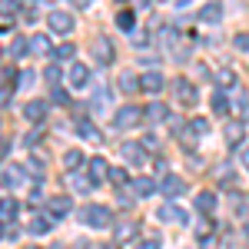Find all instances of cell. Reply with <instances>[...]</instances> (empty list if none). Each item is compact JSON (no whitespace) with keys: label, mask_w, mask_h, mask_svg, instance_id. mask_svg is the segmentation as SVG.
<instances>
[{"label":"cell","mask_w":249,"mask_h":249,"mask_svg":"<svg viewBox=\"0 0 249 249\" xmlns=\"http://www.w3.org/2000/svg\"><path fill=\"white\" fill-rule=\"evenodd\" d=\"M80 219H83L90 230H107V226L113 223V210H110V206H100V203H90V206L80 210Z\"/></svg>","instance_id":"6da1fadb"},{"label":"cell","mask_w":249,"mask_h":249,"mask_svg":"<svg viewBox=\"0 0 249 249\" xmlns=\"http://www.w3.org/2000/svg\"><path fill=\"white\" fill-rule=\"evenodd\" d=\"M47 27L60 34V37H67L70 30H73V14H67V10H50L47 14Z\"/></svg>","instance_id":"7a4b0ae2"},{"label":"cell","mask_w":249,"mask_h":249,"mask_svg":"<svg viewBox=\"0 0 249 249\" xmlns=\"http://www.w3.org/2000/svg\"><path fill=\"white\" fill-rule=\"evenodd\" d=\"M113 123L120 126V130H130V126H136V123H143V110L133 107V103H126V107H120V110H116Z\"/></svg>","instance_id":"3957f363"},{"label":"cell","mask_w":249,"mask_h":249,"mask_svg":"<svg viewBox=\"0 0 249 249\" xmlns=\"http://www.w3.org/2000/svg\"><path fill=\"white\" fill-rule=\"evenodd\" d=\"M160 193H163V196H170V199H176V196H183V193H186V183H183L176 173H166V176H163V183H160Z\"/></svg>","instance_id":"277c9868"},{"label":"cell","mask_w":249,"mask_h":249,"mask_svg":"<svg viewBox=\"0 0 249 249\" xmlns=\"http://www.w3.org/2000/svg\"><path fill=\"white\" fill-rule=\"evenodd\" d=\"M163 83H166L163 73H160V70H150V73H143V77H140V90H146V93H160V90H163Z\"/></svg>","instance_id":"5b68a950"},{"label":"cell","mask_w":249,"mask_h":249,"mask_svg":"<svg viewBox=\"0 0 249 249\" xmlns=\"http://www.w3.org/2000/svg\"><path fill=\"white\" fill-rule=\"evenodd\" d=\"M87 170H90V183H103V179L110 176V166H107L103 156H93V160L87 163Z\"/></svg>","instance_id":"8992f818"},{"label":"cell","mask_w":249,"mask_h":249,"mask_svg":"<svg viewBox=\"0 0 249 249\" xmlns=\"http://www.w3.org/2000/svg\"><path fill=\"white\" fill-rule=\"evenodd\" d=\"M47 110H50V107H47L43 100H30V103L23 107V116H27L30 123H40V120H47Z\"/></svg>","instance_id":"52a82bcc"},{"label":"cell","mask_w":249,"mask_h":249,"mask_svg":"<svg viewBox=\"0 0 249 249\" xmlns=\"http://www.w3.org/2000/svg\"><path fill=\"white\" fill-rule=\"evenodd\" d=\"M176 100H179V103H186V107L196 103V87H193L190 80H176Z\"/></svg>","instance_id":"ba28073f"},{"label":"cell","mask_w":249,"mask_h":249,"mask_svg":"<svg viewBox=\"0 0 249 249\" xmlns=\"http://www.w3.org/2000/svg\"><path fill=\"white\" fill-rule=\"evenodd\" d=\"M87 83H90V70H87L83 63H73V67H70V87H73V90H83Z\"/></svg>","instance_id":"9c48e42d"},{"label":"cell","mask_w":249,"mask_h":249,"mask_svg":"<svg viewBox=\"0 0 249 249\" xmlns=\"http://www.w3.org/2000/svg\"><path fill=\"white\" fill-rule=\"evenodd\" d=\"M93 53H96V60H100V63H113V43H110L107 37L93 40Z\"/></svg>","instance_id":"30bf717a"},{"label":"cell","mask_w":249,"mask_h":249,"mask_svg":"<svg viewBox=\"0 0 249 249\" xmlns=\"http://www.w3.org/2000/svg\"><path fill=\"white\" fill-rule=\"evenodd\" d=\"M143 120H150V123H163V120H170V110H166L163 103H150V107H143Z\"/></svg>","instance_id":"8fae6325"},{"label":"cell","mask_w":249,"mask_h":249,"mask_svg":"<svg viewBox=\"0 0 249 249\" xmlns=\"http://www.w3.org/2000/svg\"><path fill=\"white\" fill-rule=\"evenodd\" d=\"M30 53H37V57H53V43L43 37V34H37V37L30 40Z\"/></svg>","instance_id":"7c38bea8"},{"label":"cell","mask_w":249,"mask_h":249,"mask_svg":"<svg viewBox=\"0 0 249 249\" xmlns=\"http://www.w3.org/2000/svg\"><path fill=\"white\" fill-rule=\"evenodd\" d=\"M199 20H203V23H213V27H216V23L223 20V3H206V7L199 10Z\"/></svg>","instance_id":"4fadbf2b"},{"label":"cell","mask_w":249,"mask_h":249,"mask_svg":"<svg viewBox=\"0 0 249 249\" xmlns=\"http://www.w3.org/2000/svg\"><path fill=\"white\" fill-rule=\"evenodd\" d=\"M47 210L53 216H67V213H73V203L67 196H53V199H47Z\"/></svg>","instance_id":"5bb4252c"},{"label":"cell","mask_w":249,"mask_h":249,"mask_svg":"<svg viewBox=\"0 0 249 249\" xmlns=\"http://www.w3.org/2000/svg\"><path fill=\"white\" fill-rule=\"evenodd\" d=\"M123 160H130L133 166H140V163H146V153H143L140 143H123Z\"/></svg>","instance_id":"9a60e30c"},{"label":"cell","mask_w":249,"mask_h":249,"mask_svg":"<svg viewBox=\"0 0 249 249\" xmlns=\"http://www.w3.org/2000/svg\"><path fill=\"white\" fill-rule=\"evenodd\" d=\"M156 190H160V186H156L150 176H140V179H133V193L140 196V199H143V196H153Z\"/></svg>","instance_id":"2e32d148"},{"label":"cell","mask_w":249,"mask_h":249,"mask_svg":"<svg viewBox=\"0 0 249 249\" xmlns=\"http://www.w3.org/2000/svg\"><path fill=\"white\" fill-rule=\"evenodd\" d=\"M160 219H163V223H179V226H183V223H186V213L179 210V206H163V210H160Z\"/></svg>","instance_id":"e0dca14e"},{"label":"cell","mask_w":249,"mask_h":249,"mask_svg":"<svg viewBox=\"0 0 249 249\" xmlns=\"http://www.w3.org/2000/svg\"><path fill=\"white\" fill-rule=\"evenodd\" d=\"M196 210L199 213H213L216 210V193H210V190L199 193V196H196Z\"/></svg>","instance_id":"ac0fdd59"},{"label":"cell","mask_w":249,"mask_h":249,"mask_svg":"<svg viewBox=\"0 0 249 249\" xmlns=\"http://www.w3.org/2000/svg\"><path fill=\"white\" fill-rule=\"evenodd\" d=\"M243 133H246V126H243L239 120H232V123H226V140H230V146H236V143L243 140Z\"/></svg>","instance_id":"d6986e66"},{"label":"cell","mask_w":249,"mask_h":249,"mask_svg":"<svg viewBox=\"0 0 249 249\" xmlns=\"http://www.w3.org/2000/svg\"><path fill=\"white\" fill-rule=\"evenodd\" d=\"M77 133H80V136H87V140H100V130H96V123H90L87 116H83V120H77Z\"/></svg>","instance_id":"ffe728a7"},{"label":"cell","mask_w":249,"mask_h":249,"mask_svg":"<svg viewBox=\"0 0 249 249\" xmlns=\"http://www.w3.org/2000/svg\"><path fill=\"white\" fill-rule=\"evenodd\" d=\"M67 186H73V193H90V179H83V176H77V173H67Z\"/></svg>","instance_id":"44dd1931"},{"label":"cell","mask_w":249,"mask_h":249,"mask_svg":"<svg viewBox=\"0 0 249 249\" xmlns=\"http://www.w3.org/2000/svg\"><path fill=\"white\" fill-rule=\"evenodd\" d=\"M186 133H193V136H210V123H206L203 116H196V120H190Z\"/></svg>","instance_id":"7402d4cb"},{"label":"cell","mask_w":249,"mask_h":249,"mask_svg":"<svg viewBox=\"0 0 249 249\" xmlns=\"http://www.w3.org/2000/svg\"><path fill=\"white\" fill-rule=\"evenodd\" d=\"M116 27H120V30H133L136 27V14L133 10H120V14H116Z\"/></svg>","instance_id":"603a6c76"},{"label":"cell","mask_w":249,"mask_h":249,"mask_svg":"<svg viewBox=\"0 0 249 249\" xmlns=\"http://www.w3.org/2000/svg\"><path fill=\"white\" fill-rule=\"evenodd\" d=\"M17 199H3V203H0V219H3V223H7V219H14V216H17Z\"/></svg>","instance_id":"cb8c5ba5"},{"label":"cell","mask_w":249,"mask_h":249,"mask_svg":"<svg viewBox=\"0 0 249 249\" xmlns=\"http://www.w3.org/2000/svg\"><path fill=\"white\" fill-rule=\"evenodd\" d=\"M63 163H67V170L73 173L77 166H83V153H80V150H67V156H63Z\"/></svg>","instance_id":"d4e9b609"},{"label":"cell","mask_w":249,"mask_h":249,"mask_svg":"<svg viewBox=\"0 0 249 249\" xmlns=\"http://www.w3.org/2000/svg\"><path fill=\"white\" fill-rule=\"evenodd\" d=\"M20 179H23V170H20V166H7V170H3V183H7V186H17Z\"/></svg>","instance_id":"484cf974"},{"label":"cell","mask_w":249,"mask_h":249,"mask_svg":"<svg viewBox=\"0 0 249 249\" xmlns=\"http://www.w3.org/2000/svg\"><path fill=\"white\" fill-rule=\"evenodd\" d=\"M53 230V223L50 219H43V216H37V219H30V232H37V236H43V232Z\"/></svg>","instance_id":"4316f807"},{"label":"cell","mask_w":249,"mask_h":249,"mask_svg":"<svg viewBox=\"0 0 249 249\" xmlns=\"http://www.w3.org/2000/svg\"><path fill=\"white\" fill-rule=\"evenodd\" d=\"M27 50H30V40H23V37L10 40V57H20V53H27Z\"/></svg>","instance_id":"83f0119b"},{"label":"cell","mask_w":249,"mask_h":249,"mask_svg":"<svg viewBox=\"0 0 249 249\" xmlns=\"http://www.w3.org/2000/svg\"><path fill=\"white\" fill-rule=\"evenodd\" d=\"M53 57L57 60H73L77 57V47H73V43H60L57 50H53Z\"/></svg>","instance_id":"f1b7e54d"},{"label":"cell","mask_w":249,"mask_h":249,"mask_svg":"<svg viewBox=\"0 0 249 249\" xmlns=\"http://www.w3.org/2000/svg\"><path fill=\"white\" fill-rule=\"evenodd\" d=\"M120 90H123V93H136V90H140V80L130 77V73H123V77H120Z\"/></svg>","instance_id":"f546056e"},{"label":"cell","mask_w":249,"mask_h":249,"mask_svg":"<svg viewBox=\"0 0 249 249\" xmlns=\"http://www.w3.org/2000/svg\"><path fill=\"white\" fill-rule=\"evenodd\" d=\"M90 107H96V110H100V107H110V90L100 87V90L93 93V100H90Z\"/></svg>","instance_id":"4dcf8cb0"},{"label":"cell","mask_w":249,"mask_h":249,"mask_svg":"<svg viewBox=\"0 0 249 249\" xmlns=\"http://www.w3.org/2000/svg\"><path fill=\"white\" fill-rule=\"evenodd\" d=\"M133 232H136V223H120V226H116V239L123 243V239H126V236H133Z\"/></svg>","instance_id":"1f68e13d"},{"label":"cell","mask_w":249,"mask_h":249,"mask_svg":"<svg viewBox=\"0 0 249 249\" xmlns=\"http://www.w3.org/2000/svg\"><path fill=\"white\" fill-rule=\"evenodd\" d=\"M213 110H216V113H226V110H230V100H226V93H216V96H213Z\"/></svg>","instance_id":"d6a6232c"},{"label":"cell","mask_w":249,"mask_h":249,"mask_svg":"<svg viewBox=\"0 0 249 249\" xmlns=\"http://www.w3.org/2000/svg\"><path fill=\"white\" fill-rule=\"evenodd\" d=\"M43 77H47V83H50V87H57V83H60V67H57V63H50Z\"/></svg>","instance_id":"836d02e7"},{"label":"cell","mask_w":249,"mask_h":249,"mask_svg":"<svg viewBox=\"0 0 249 249\" xmlns=\"http://www.w3.org/2000/svg\"><path fill=\"white\" fill-rule=\"evenodd\" d=\"M14 80H17L14 87H30V83H34V70H20V73H17Z\"/></svg>","instance_id":"e575fe53"},{"label":"cell","mask_w":249,"mask_h":249,"mask_svg":"<svg viewBox=\"0 0 249 249\" xmlns=\"http://www.w3.org/2000/svg\"><path fill=\"white\" fill-rule=\"evenodd\" d=\"M27 173H30V176H43V173H47V166H43V163H40V160H30V163H27Z\"/></svg>","instance_id":"d590c367"},{"label":"cell","mask_w":249,"mask_h":249,"mask_svg":"<svg viewBox=\"0 0 249 249\" xmlns=\"http://www.w3.org/2000/svg\"><path fill=\"white\" fill-rule=\"evenodd\" d=\"M110 179H113L116 186H123V183H126V170H120V166H113V170H110Z\"/></svg>","instance_id":"8d00e7d4"},{"label":"cell","mask_w":249,"mask_h":249,"mask_svg":"<svg viewBox=\"0 0 249 249\" xmlns=\"http://www.w3.org/2000/svg\"><path fill=\"white\" fill-rule=\"evenodd\" d=\"M232 47H236V50H249V34H236V37H232Z\"/></svg>","instance_id":"74e56055"},{"label":"cell","mask_w":249,"mask_h":249,"mask_svg":"<svg viewBox=\"0 0 249 249\" xmlns=\"http://www.w3.org/2000/svg\"><path fill=\"white\" fill-rule=\"evenodd\" d=\"M136 249H160V236H153V239H140Z\"/></svg>","instance_id":"f35d334b"},{"label":"cell","mask_w":249,"mask_h":249,"mask_svg":"<svg viewBox=\"0 0 249 249\" xmlns=\"http://www.w3.org/2000/svg\"><path fill=\"white\" fill-rule=\"evenodd\" d=\"M232 83H236V73L223 70V73H219V87H232Z\"/></svg>","instance_id":"ab89813d"},{"label":"cell","mask_w":249,"mask_h":249,"mask_svg":"<svg viewBox=\"0 0 249 249\" xmlns=\"http://www.w3.org/2000/svg\"><path fill=\"white\" fill-rule=\"evenodd\" d=\"M0 14H7V17L17 14V3H14V0H3V3H0Z\"/></svg>","instance_id":"60d3db41"},{"label":"cell","mask_w":249,"mask_h":249,"mask_svg":"<svg viewBox=\"0 0 249 249\" xmlns=\"http://www.w3.org/2000/svg\"><path fill=\"white\" fill-rule=\"evenodd\" d=\"M53 103H60V107H67V103H70V96H67V90H53Z\"/></svg>","instance_id":"b9f144b4"},{"label":"cell","mask_w":249,"mask_h":249,"mask_svg":"<svg viewBox=\"0 0 249 249\" xmlns=\"http://www.w3.org/2000/svg\"><path fill=\"white\" fill-rule=\"evenodd\" d=\"M40 136H43V133H40V130H34V133H27V136H23V143H27V146H37V143H40Z\"/></svg>","instance_id":"7bdbcfd3"},{"label":"cell","mask_w":249,"mask_h":249,"mask_svg":"<svg viewBox=\"0 0 249 249\" xmlns=\"http://www.w3.org/2000/svg\"><path fill=\"white\" fill-rule=\"evenodd\" d=\"M236 110H239L243 116H249V100H246V96H239V100H236Z\"/></svg>","instance_id":"ee69618b"},{"label":"cell","mask_w":249,"mask_h":249,"mask_svg":"<svg viewBox=\"0 0 249 249\" xmlns=\"http://www.w3.org/2000/svg\"><path fill=\"white\" fill-rule=\"evenodd\" d=\"M133 43H136V47H146V43H150V34H143V30L133 34Z\"/></svg>","instance_id":"f6af8a7d"},{"label":"cell","mask_w":249,"mask_h":249,"mask_svg":"<svg viewBox=\"0 0 249 249\" xmlns=\"http://www.w3.org/2000/svg\"><path fill=\"white\" fill-rule=\"evenodd\" d=\"M213 230V223H210V219H206V223H199V226H196V232H199V236H203V239H206V232H210Z\"/></svg>","instance_id":"bcb514c9"},{"label":"cell","mask_w":249,"mask_h":249,"mask_svg":"<svg viewBox=\"0 0 249 249\" xmlns=\"http://www.w3.org/2000/svg\"><path fill=\"white\" fill-rule=\"evenodd\" d=\"M239 163H243V166L249 170V146H243V153H239Z\"/></svg>","instance_id":"7dc6e473"},{"label":"cell","mask_w":249,"mask_h":249,"mask_svg":"<svg viewBox=\"0 0 249 249\" xmlns=\"http://www.w3.org/2000/svg\"><path fill=\"white\" fill-rule=\"evenodd\" d=\"M150 146H160V140H156V136H146V140H143V150H150Z\"/></svg>","instance_id":"c3c4849f"},{"label":"cell","mask_w":249,"mask_h":249,"mask_svg":"<svg viewBox=\"0 0 249 249\" xmlns=\"http://www.w3.org/2000/svg\"><path fill=\"white\" fill-rule=\"evenodd\" d=\"M7 103H10V93H7V90H0V107H7Z\"/></svg>","instance_id":"681fc988"},{"label":"cell","mask_w":249,"mask_h":249,"mask_svg":"<svg viewBox=\"0 0 249 249\" xmlns=\"http://www.w3.org/2000/svg\"><path fill=\"white\" fill-rule=\"evenodd\" d=\"M199 249H216V243H213V239H203V246Z\"/></svg>","instance_id":"f907efd6"},{"label":"cell","mask_w":249,"mask_h":249,"mask_svg":"<svg viewBox=\"0 0 249 249\" xmlns=\"http://www.w3.org/2000/svg\"><path fill=\"white\" fill-rule=\"evenodd\" d=\"M246 239H249V223H246Z\"/></svg>","instance_id":"816d5d0a"},{"label":"cell","mask_w":249,"mask_h":249,"mask_svg":"<svg viewBox=\"0 0 249 249\" xmlns=\"http://www.w3.org/2000/svg\"><path fill=\"white\" fill-rule=\"evenodd\" d=\"M103 249H116V246H103Z\"/></svg>","instance_id":"f5cc1de1"},{"label":"cell","mask_w":249,"mask_h":249,"mask_svg":"<svg viewBox=\"0 0 249 249\" xmlns=\"http://www.w3.org/2000/svg\"><path fill=\"white\" fill-rule=\"evenodd\" d=\"M0 236H3V226H0Z\"/></svg>","instance_id":"db71d44e"}]
</instances>
